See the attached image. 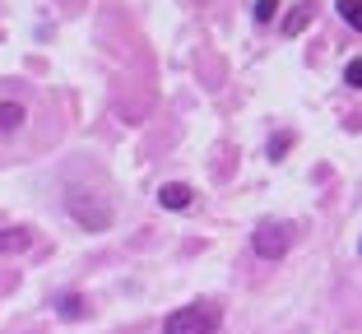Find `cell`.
Returning <instances> with one entry per match:
<instances>
[{"label":"cell","instance_id":"1","mask_svg":"<svg viewBox=\"0 0 362 334\" xmlns=\"http://www.w3.org/2000/svg\"><path fill=\"white\" fill-rule=\"evenodd\" d=\"M293 237H298V227L288 223V218H265V223L251 232V251L260 260H279L293 251Z\"/></svg>","mask_w":362,"mask_h":334},{"label":"cell","instance_id":"2","mask_svg":"<svg viewBox=\"0 0 362 334\" xmlns=\"http://www.w3.org/2000/svg\"><path fill=\"white\" fill-rule=\"evenodd\" d=\"M218 306L214 302H191L181 306V311H172L168 321H163V334H214L218 330Z\"/></svg>","mask_w":362,"mask_h":334},{"label":"cell","instance_id":"3","mask_svg":"<svg viewBox=\"0 0 362 334\" xmlns=\"http://www.w3.org/2000/svg\"><path fill=\"white\" fill-rule=\"evenodd\" d=\"M158 205H163V209H186V205H191V186L168 181V186L158 191Z\"/></svg>","mask_w":362,"mask_h":334},{"label":"cell","instance_id":"4","mask_svg":"<svg viewBox=\"0 0 362 334\" xmlns=\"http://www.w3.org/2000/svg\"><path fill=\"white\" fill-rule=\"evenodd\" d=\"M28 246H33L28 227H10V232H0V251H28Z\"/></svg>","mask_w":362,"mask_h":334},{"label":"cell","instance_id":"5","mask_svg":"<svg viewBox=\"0 0 362 334\" xmlns=\"http://www.w3.org/2000/svg\"><path fill=\"white\" fill-rule=\"evenodd\" d=\"M311 19H316V5H298V10H293V14L284 19V32L293 37V32H302V28H307Z\"/></svg>","mask_w":362,"mask_h":334},{"label":"cell","instance_id":"6","mask_svg":"<svg viewBox=\"0 0 362 334\" xmlns=\"http://www.w3.org/2000/svg\"><path fill=\"white\" fill-rule=\"evenodd\" d=\"M334 10H339V19L349 23V28L362 32V0H334Z\"/></svg>","mask_w":362,"mask_h":334},{"label":"cell","instance_id":"7","mask_svg":"<svg viewBox=\"0 0 362 334\" xmlns=\"http://www.w3.org/2000/svg\"><path fill=\"white\" fill-rule=\"evenodd\" d=\"M23 126V102H0V130Z\"/></svg>","mask_w":362,"mask_h":334},{"label":"cell","instance_id":"8","mask_svg":"<svg viewBox=\"0 0 362 334\" xmlns=\"http://www.w3.org/2000/svg\"><path fill=\"white\" fill-rule=\"evenodd\" d=\"M56 311H61V316H84L88 306H84V297H61V302H56Z\"/></svg>","mask_w":362,"mask_h":334},{"label":"cell","instance_id":"9","mask_svg":"<svg viewBox=\"0 0 362 334\" xmlns=\"http://www.w3.org/2000/svg\"><path fill=\"white\" fill-rule=\"evenodd\" d=\"M288 144H293V135H288V130H279V135H274V144H269V158H284V153H288Z\"/></svg>","mask_w":362,"mask_h":334},{"label":"cell","instance_id":"10","mask_svg":"<svg viewBox=\"0 0 362 334\" xmlns=\"http://www.w3.org/2000/svg\"><path fill=\"white\" fill-rule=\"evenodd\" d=\"M344 79H349V88H362V56H358V61H349Z\"/></svg>","mask_w":362,"mask_h":334},{"label":"cell","instance_id":"11","mask_svg":"<svg viewBox=\"0 0 362 334\" xmlns=\"http://www.w3.org/2000/svg\"><path fill=\"white\" fill-rule=\"evenodd\" d=\"M274 10H279V0H256V19H260V23L274 19Z\"/></svg>","mask_w":362,"mask_h":334}]
</instances>
